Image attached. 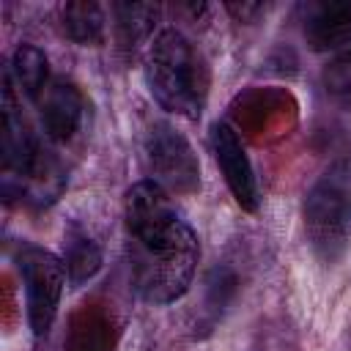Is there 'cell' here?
<instances>
[{
  "instance_id": "cell-12",
  "label": "cell",
  "mask_w": 351,
  "mask_h": 351,
  "mask_svg": "<svg viewBox=\"0 0 351 351\" xmlns=\"http://www.w3.org/2000/svg\"><path fill=\"white\" fill-rule=\"evenodd\" d=\"M60 25H63V33L82 47L99 44L104 38V11L96 3L60 5Z\"/></svg>"
},
{
  "instance_id": "cell-6",
  "label": "cell",
  "mask_w": 351,
  "mask_h": 351,
  "mask_svg": "<svg viewBox=\"0 0 351 351\" xmlns=\"http://www.w3.org/2000/svg\"><path fill=\"white\" fill-rule=\"evenodd\" d=\"M123 219L132 241H154L181 222L167 192L156 181H137L129 186L123 200Z\"/></svg>"
},
{
  "instance_id": "cell-10",
  "label": "cell",
  "mask_w": 351,
  "mask_h": 351,
  "mask_svg": "<svg viewBox=\"0 0 351 351\" xmlns=\"http://www.w3.org/2000/svg\"><path fill=\"white\" fill-rule=\"evenodd\" d=\"M36 101L41 110V123L52 140L69 143L80 132L82 115H85V99L74 82L49 80V85L41 90Z\"/></svg>"
},
{
  "instance_id": "cell-16",
  "label": "cell",
  "mask_w": 351,
  "mask_h": 351,
  "mask_svg": "<svg viewBox=\"0 0 351 351\" xmlns=\"http://www.w3.org/2000/svg\"><path fill=\"white\" fill-rule=\"evenodd\" d=\"M324 88H326V93L337 104L351 107V44L337 49L335 58L326 63V69H324Z\"/></svg>"
},
{
  "instance_id": "cell-8",
  "label": "cell",
  "mask_w": 351,
  "mask_h": 351,
  "mask_svg": "<svg viewBox=\"0 0 351 351\" xmlns=\"http://www.w3.org/2000/svg\"><path fill=\"white\" fill-rule=\"evenodd\" d=\"M3 165L5 170L19 173L22 178H41V151L36 137L30 134L16 99H14V88L11 80L5 77L3 85Z\"/></svg>"
},
{
  "instance_id": "cell-7",
  "label": "cell",
  "mask_w": 351,
  "mask_h": 351,
  "mask_svg": "<svg viewBox=\"0 0 351 351\" xmlns=\"http://www.w3.org/2000/svg\"><path fill=\"white\" fill-rule=\"evenodd\" d=\"M208 143H211V154L225 176V184H228L230 195L236 197V203L244 211H255L258 208V178H255V170L250 165V156H247L239 134L225 121H217L211 126Z\"/></svg>"
},
{
  "instance_id": "cell-3",
  "label": "cell",
  "mask_w": 351,
  "mask_h": 351,
  "mask_svg": "<svg viewBox=\"0 0 351 351\" xmlns=\"http://www.w3.org/2000/svg\"><path fill=\"white\" fill-rule=\"evenodd\" d=\"M304 233L313 255L332 266L351 244V170L332 165L304 197Z\"/></svg>"
},
{
  "instance_id": "cell-2",
  "label": "cell",
  "mask_w": 351,
  "mask_h": 351,
  "mask_svg": "<svg viewBox=\"0 0 351 351\" xmlns=\"http://www.w3.org/2000/svg\"><path fill=\"white\" fill-rule=\"evenodd\" d=\"M197 258V236L184 219L154 241H132L134 291L151 304H170L181 299L192 282Z\"/></svg>"
},
{
  "instance_id": "cell-13",
  "label": "cell",
  "mask_w": 351,
  "mask_h": 351,
  "mask_svg": "<svg viewBox=\"0 0 351 351\" xmlns=\"http://www.w3.org/2000/svg\"><path fill=\"white\" fill-rule=\"evenodd\" d=\"M11 74L25 96L38 99L41 90L49 85V60L33 44H19L11 58Z\"/></svg>"
},
{
  "instance_id": "cell-15",
  "label": "cell",
  "mask_w": 351,
  "mask_h": 351,
  "mask_svg": "<svg viewBox=\"0 0 351 351\" xmlns=\"http://www.w3.org/2000/svg\"><path fill=\"white\" fill-rule=\"evenodd\" d=\"M66 351H110V332L107 321L96 313H80L71 324Z\"/></svg>"
},
{
  "instance_id": "cell-4",
  "label": "cell",
  "mask_w": 351,
  "mask_h": 351,
  "mask_svg": "<svg viewBox=\"0 0 351 351\" xmlns=\"http://www.w3.org/2000/svg\"><path fill=\"white\" fill-rule=\"evenodd\" d=\"M16 266L25 282L27 299V321L36 337H44L58 315L63 285H66V263L49 250L22 244L16 252Z\"/></svg>"
},
{
  "instance_id": "cell-11",
  "label": "cell",
  "mask_w": 351,
  "mask_h": 351,
  "mask_svg": "<svg viewBox=\"0 0 351 351\" xmlns=\"http://www.w3.org/2000/svg\"><path fill=\"white\" fill-rule=\"evenodd\" d=\"M63 263H66L69 280L80 285L101 269V250L85 230H80L77 225H69L63 236Z\"/></svg>"
},
{
  "instance_id": "cell-1",
  "label": "cell",
  "mask_w": 351,
  "mask_h": 351,
  "mask_svg": "<svg viewBox=\"0 0 351 351\" xmlns=\"http://www.w3.org/2000/svg\"><path fill=\"white\" fill-rule=\"evenodd\" d=\"M145 80L162 110L197 121L211 88V71L203 52L181 33L162 30L145 58Z\"/></svg>"
},
{
  "instance_id": "cell-9",
  "label": "cell",
  "mask_w": 351,
  "mask_h": 351,
  "mask_svg": "<svg viewBox=\"0 0 351 351\" xmlns=\"http://www.w3.org/2000/svg\"><path fill=\"white\" fill-rule=\"evenodd\" d=\"M302 30L313 49H343L351 44V0H318L299 5Z\"/></svg>"
},
{
  "instance_id": "cell-17",
  "label": "cell",
  "mask_w": 351,
  "mask_h": 351,
  "mask_svg": "<svg viewBox=\"0 0 351 351\" xmlns=\"http://www.w3.org/2000/svg\"><path fill=\"white\" fill-rule=\"evenodd\" d=\"M225 8H228V11H230V14L239 19V22H247L252 14H261V11H263V5H261V3H241V5H236V3H228Z\"/></svg>"
},
{
  "instance_id": "cell-5",
  "label": "cell",
  "mask_w": 351,
  "mask_h": 351,
  "mask_svg": "<svg viewBox=\"0 0 351 351\" xmlns=\"http://www.w3.org/2000/svg\"><path fill=\"white\" fill-rule=\"evenodd\" d=\"M143 151L148 170L154 176L151 181H156L162 189H173L178 195H189L200 189L197 156L176 126L165 121H154L151 129L145 132Z\"/></svg>"
},
{
  "instance_id": "cell-14",
  "label": "cell",
  "mask_w": 351,
  "mask_h": 351,
  "mask_svg": "<svg viewBox=\"0 0 351 351\" xmlns=\"http://www.w3.org/2000/svg\"><path fill=\"white\" fill-rule=\"evenodd\" d=\"M112 14H115V27H118V41L123 47H134L151 33L159 16V8L145 5V3H118L112 5Z\"/></svg>"
}]
</instances>
